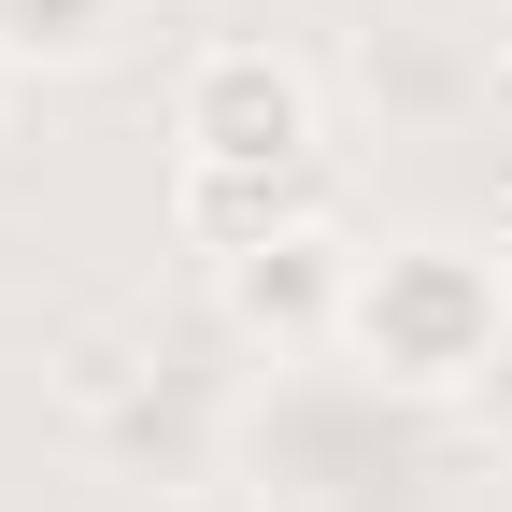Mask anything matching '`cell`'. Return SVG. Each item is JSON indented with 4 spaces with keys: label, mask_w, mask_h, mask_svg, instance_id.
<instances>
[{
    "label": "cell",
    "mask_w": 512,
    "mask_h": 512,
    "mask_svg": "<svg viewBox=\"0 0 512 512\" xmlns=\"http://www.w3.org/2000/svg\"><path fill=\"white\" fill-rule=\"evenodd\" d=\"M128 43V0H0V57L15 72H86Z\"/></svg>",
    "instance_id": "cell-6"
},
{
    "label": "cell",
    "mask_w": 512,
    "mask_h": 512,
    "mask_svg": "<svg viewBox=\"0 0 512 512\" xmlns=\"http://www.w3.org/2000/svg\"><path fill=\"white\" fill-rule=\"evenodd\" d=\"M171 228L214 256H256V242H285V228H328V157H299V171H185L171 185Z\"/></svg>",
    "instance_id": "cell-4"
},
{
    "label": "cell",
    "mask_w": 512,
    "mask_h": 512,
    "mask_svg": "<svg viewBox=\"0 0 512 512\" xmlns=\"http://www.w3.org/2000/svg\"><path fill=\"white\" fill-rule=\"evenodd\" d=\"M356 100L399 114V128H441V114L484 100V57L441 43V29H370V43H356Z\"/></svg>",
    "instance_id": "cell-5"
},
{
    "label": "cell",
    "mask_w": 512,
    "mask_h": 512,
    "mask_svg": "<svg viewBox=\"0 0 512 512\" xmlns=\"http://www.w3.org/2000/svg\"><path fill=\"white\" fill-rule=\"evenodd\" d=\"M15 86H29V72H15V57H0V114H15Z\"/></svg>",
    "instance_id": "cell-8"
},
{
    "label": "cell",
    "mask_w": 512,
    "mask_h": 512,
    "mask_svg": "<svg viewBox=\"0 0 512 512\" xmlns=\"http://www.w3.org/2000/svg\"><path fill=\"white\" fill-rule=\"evenodd\" d=\"M171 143H185V171H299L313 157V72L285 43H200L185 100H171Z\"/></svg>",
    "instance_id": "cell-2"
},
{
    "label": "cell",
    "mask_w": 512,
    "mask_h": 512,
    "mask_svg": "<svg viewBox=\"0 0 512 512\" xmlns=\"http://www.w3.org/2000/svg\"><path fill=\"white\" fill-rule=\"evenodd\" d=\"M342 342H356L384 384L441 399V384H484V356L512 342V299H498V271H484L470 242H399L384 271H356Z\"/></svg>",
    "instance_id": "cell-1"
},
{
    "label": "cell",
    "mask_w": 512,
    "mask_h": 512,
    "mask_svg": "<svg viewBox=\"0 0 512 512\" xmlns=\"http://www.w3.org/2000/svg\"><path fill=\"white\" fill-rule=\"evenodd\" d=\"M214 285H228V328H242V342L299 356V342H342V313H356V256H342V228H285V242L228 256Z\"/></svg>",
    "instance_id": "cell-3"
},
{
    "label": "cell",
    "mask_w": 512,
    "mask_h": 512,
    "mask_svg": "<svg viewBox=\"0 0 512 512\" xmlns=\"http://www.w3.org/2000/svg\"><path fill=\"white\" fill-rule=\"evenodd\" d=\"M470 399H484V427H498V441H512V342H498V356H484V384H470Z\"/></svg>",
    "instance_id": "cell-7"
}]
</instances>
